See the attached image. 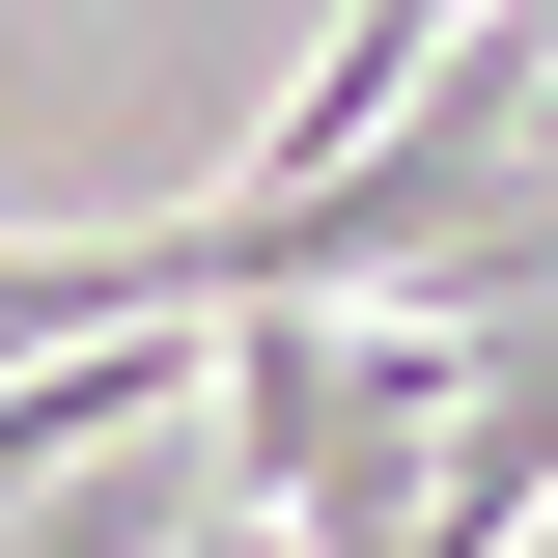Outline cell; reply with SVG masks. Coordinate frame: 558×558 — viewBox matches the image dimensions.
Instances as JSON below:
<instances>
[{"mask_svg":"<svg viewBox=\"0 0 558 558\" xmlns=\"http://www.w3.org/2000/svg\"><path fill=\"white\" fill-rule=\"evenodd\" d=\"M196 531H223V475H196V418H140V447H84V475L28 502L0 558H196Z\"/></svg>","mask_w":558,"mask_h":558,"instance_id":"cell-1","label":"cell"}]
</instances>
